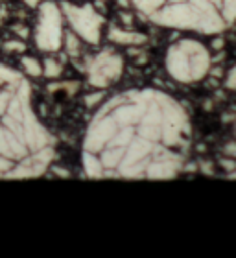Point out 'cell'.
I'll return each instance as SVG.
<instances>
[{"label":"cell","mask_w":236,"mask_h":258,"mask_svg":"<svg viewBox=\"0 0 236 258\" xmlns=\"http://www.w3.org/2000/svg\"><path fill=\"white\" fill-rule=\"evenodd\" d=\"M157 26L220 35L236 24V0H128Z\"/></svg>","instance_id":"cell-3"},{"label":"cell","mask_w":236,"mask_h":258,"mask_svg":"<svg viewBox=\"0 0 236 258\" xmlns=\"http://www.w3.org/2000/svg\"><path fill=\"white\" fill-rule=\"evenodd\" d=\"M225 87L229 91H236V63L232 64L225 76Z\"/></svg>","instance_id":"cell-13"},{"label":"cell","mask_w":236,"mask_h":258,"mask_svg":"<svg viewBox=\"0 0 236 258\" xmlns=\"http://www.w3.org/2000/svg\"><path fill=\"white\" fill-rule=\"evenodd\" d=\"M22 2H24L28 8H39V4H41V0H22Z\"/></svg>","instance_id":"cell-15"},{"label":"cell","mask_w":236,"mask_h":258,"mask_svg":"<svg viewBox=\"0 0 236 258\" xmlns=\"http://www.w3.org/2000/svg\"><path fill=\"white\" fill-rule=\"evenodd\" d=\"M192 122L172 94L135 87L105 96L87 124L81 166L89 179L170 181L187 170Z\"/></svg>","instance_id":"cell-1"},{"label":"cell","mask_w":236,"mask_h":258,"mask_svg":"<svg viewBox=\"0 0 236 258\" xmlns=\"http://www.w3.org/2000/svg\"><path fill=\"white\" fill-rule=\"evenodd\" d=\"M164 67L168 76L177 83L194 85L209 76L212 55L209 48L198 39H179L168 46Z\"/></svg>","instance_id":"cell-4"},{"label":"cell","mask_w":236,"mask_h":258,"mask_svg":"<svg viewBox=\"0 0 236 258\" xmlns=\"http://www.w3.org/2000/svg\"><path fill=\"white\" fill-rule=\"evenodd\" d=\"M57 140L35 109L32 81L0 61V181L43 177Z\"/></svg>","instance_id":"cell-2"},{"label":"cell","mask_w":236,"mask_h":258,"mask_svg":"<svg viewBox=\"0 0 236 258\" xmlns=\"http://www.w3.org/2000/svg\"><path fill=\"white\" fill-rule=\"evenodd\" d=\"M124 72V57L111 48L100 50L96 55H92L87 61L85 74L87 81L96 91H107L113 87Z\"/></svg>","instance_id":"cell-7"},{"label":"cell","mask_w":236,"mask_h":258,"mask_svg":"<svg viewBox=\"0 0 236 258\" xmlns=\"http://www.w3.org/2000/svg\"><path fill=\"white\" fill-rule=\"evenodd\" d=\"M61 72H63V64L59 63L55 57H46V59L43 61V76H46V78H52V80H57L59 76H61Z\"/></svg>","instance_id":"cell-11"},{"label":"cell","mask_w":236,"mask_h":258,"mask_svg":"<svg viewBox=\"0 0 236 258\" xmlns=\"http://www.w3.org/2000/svg\"><path fill=\"white\" fill-rule=\"evenodd\" d=\"M21 69L28 78H39V76H43V61H39L33 55H22Z\"/></svg>","instance_id":"cell-10"},{"label":"cell","mask_w":236,"mask_h":258,"mask_svg":"<svg viewBox=\"0 0 236 258\" xmlns=\"http://www.w3.org/2000/svg\"><path fill=\"white\" fill-rule=\"evenodd\" d=\"M61 11L69 28L78 37L87 44H100L103 33V19L102 13L92 4H76V2H61Z\"/></svg>","instance_id":"cell-6"},{"label":"cell","mask_w":236,"mask_h":258,"mask_svg":"<svg viewBox=\"0 0 236 258\" xmlns=\"http://www.w3.org/2000/svg\"><path fill=\"white\" fill-rule=\"evenodd\" d=\"M81 44H83V41H81L78 35H76L70 28H65V35H63V48L65 52L74 59V57H78V55L81 54Z\"/></svg>","instance_id":"cell-9"},{"label":"cell","mask_w":236,"mask_h":258,"mask_svg":"<svg viewBox=\"0 0 236 258\" xmlns=\"http://www.w3.org/2000/svg\"><path fill=\"white\" fill-rule=\"evenodd\" d=\"M24 43H21V41H10V43L4 44V50L6 52H17V54H22L24 52Z\"/></svg>","instance_id":"cell-14"},{"label":"cell","mask_w":236,"mask_h":258,"mask_svg":"<svg viewBox=\"0 0 236 258\" xmlns=\"http://www.w3.org/2000/svg\"><path fill=\"white\" fill-rule=\"evenodd\" d=\"M105 98V92H94V94H91V96H87L85 98V105L89 109H92V107H98L100 105V100H103Z\"/></svg>","instance_id":"cell-12"},{"label":"cell","mask_w":236,"mask_h":258,"mask_svg":"<svg viewBox=\"0 0 236 258\" xmlns=\"http://www.w3.org/2000/svg\"><path fill=\"white\" fill-rule=\"evenodd\" d=\"M65 17L57 2L46 0L39 4L37 22L33 30L35 46L44 54H55L63 48Z\"/></svg>","instance_id":"cell-5"},{"label":"cell","mask_w":236,"mask_h":258,"mask_svg":"<svg viewBox=\"0 0 236 258\" xmlns=\"http://www.w3.org/2000/svg\"><path fill=\"white\" fill-rule=\"evenodd\" d=\"M107 37L111 43L120 44V46H142L148 41V37H146L144 33L133 32V30L124 26H111L109 28Z\"/></svg>","instance_id":"cell-8"}]
</instances>
